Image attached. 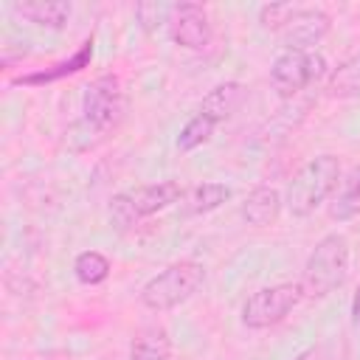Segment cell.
I'll use <instances>...</instances> for the list:
<instances>
[{
	"mask_svg": "<svg viewBox=\"0 0 360 360\" xmlns=\"http://www.w3.org/2000/svg\"><path fill=\"white\" fill-rule=\"evenodd\" d=\"M340 180V160L335 155H318L307 160L290 180L284 191V205L292 217L315 214L338 188Z\"/></svg>",
	"mask_w": 360,
	"mask_h": 360,
	"instance_id": "6da1fadb",
	"label": "cell"
},
{
	"mask_svg": "<svg viewBox=\"0 0 360 360\" xmlns=\"http://www.w3.org/2000/svg\"><path fill=\"white\" fill-rule=\"evenodd\" d=\"M349 267H352L349 239L343 233L321 236L318 245L312 248V253L307 256V264H304V276H301L304 295L323 298V295L335 292L338 287L346 284Z\"/></svg>",
	"mask_w": 360,
	"mask_h": 360,
	"instance_id": "7a4b0ae2",
	"label": "cell"
},
{
	"mask_svg": "<svg viewBox=\"0 0 360 360\" xmlns=\"http://www.w3.org/2000/svg\"><path fill=\"white\" fill-rule=\"evenodd\" d=\"M205 284V267L194 259H180L163 267L141 287V304L152 312H166L186 304Z\"/></svg>",
	"mask_w": 360,
	"mask_h": 360,
	"instance_id": "3957f363",
	"label": "cell"
},
{
	"mask_svg": "<svg viewBox=\"0 0 360 360\" xmlns=\"http://www.w3.org/2000/svg\"><path fill=\"white\" fill-rule=\"evenodd\" d=\"M301 298H304L301 281H281L262 287L250 292L248 301L242 304V323L248 329H270L281 323L301 304Z\"/></svg>",
	"mask_w": 360,
	"mask_h": 360,
	"instance_id": "277c9868",
	"label": "cell"
},
{
	"mask_svg": "<svg viewBox=\"0 0 360 360\" xmlns=\"http://www.w3.org/2000/svg\"><path fill=\"white\" fill-rule=\"evenodd\" d=\"M124 110H127V98L118 76L110 73L98 76L82 93V121L98 135L115 129L124 118Z\"/></svg>",
	"mask_w": 360,
	"mask_h": 360,
	"instance_id": "5b68a950",
	"label": "cell"
},
{
	"mask_svg": "<svg viewBox=\"0 0 360 360\" xmlns=\"http://www.w3.org/2000/svg\"><path fill=\"white\" fill-rule=\"evenodd\" d=\"M326 73V59L309 51H281L270 65V84L278 98H292Z\"/></svg>",
	"mask_w": 360,
	"mask_h": 360,
	"instance_id": "8992f818",
	"label": "cell"
},
{
	"mask_svg": "<svg viewBox=\"0 0 360 360\" xmlns=\"http://www.w3.org/2000/svg\"><path fill=\"white\" fill-rule=\"evenodd\" d=\"M329 28H332V17L323 8L292 6L290 17L276 31V37L281 39L284 51H309L329 34Z\"/></svg>",
	"mask_w": 360,
	"mask_h": 360,
	"instance_id": "52a82bcc",
	"label": "cell"
},
{
	"mask_svg": "<svg viewBox=\"0 0 360 360\" xmlns=\"http://www.w3.org/2000/svg\"><path fill=\"white\" fill-rule=\"evenodd\" d=\"M169 39L188 51H205L214 39V28L208 20V11L200 3H174L169 22H166Z\"/></svg>",
	"mask_w": 360,
	"mask_h": 360,
	"instance_id": "ba28073f",
	"label": "cell"
},
{
	"mask_svg": "<svg viewBox=\"0 0 360 360\" xmlns=\"http://www.w3.org/2000/svg\"><path fill=\"white\" fill-rule=\"evenodd\" d=\"M124 197L132 205L135 217L143 219V217H152V214L180 202L186 197V188L177 180H158V183H146V186L129 188V191H124Z\"/></svg>",
	"mask_w": 360,
	"mask_h": 360,
	"instance_id": "9c48e42d",
	"label": "cell"
},
{
	"mask_svg": "<svg viewBox=\"0 0 360 360\" xmlns=\"http://www.w3.org/2000/svg\"><path fill=\"white\" fill-rule=\"evenodd\" d=\"M281 205H284V194L273 186H256L239 205V214L248 225L253 228H267L278 219L281 214Z\"/></svg>",
	"mask_w": 360,
	"mask_h": 360,
	"instance_id": "30bf717a",
	"label": "cell"
},
{
	"mask_svg": "<svg viewBox=\"0 0 360 360\" xmlns=\"http://www.w3.org/2000/svg\"><path fill=\"white\" fill-rule=\"evenodd\" d=\"M11 11L39 28L59 31L68 25L73 8L68 0H17V3H11Z\"/></svg>",
	"mask_w": 360,
	"mask_h": 360,
	"instance_id": "8fae6325",
	"label": "cell"
},
{
	"mask_svg": "<svg viewBox=\"0 0 360 360\" xmlns=\"http://www.w3.org/2000/svg\"><path fill=\"white\" fill-rule=\"evenodd\" d=\"M242 98H245V87H242L239 82H222V84L211 87V90L202 96L197 112L205 115V118H211L214 124H219V121L231 118V115L239 110Z\"/></svg>",
	"mask_w": 360,
	"mask_h": 360,
	"instance_id": "7c38bea8",
	"label": "cell"
},
{
	"mask_svg": "<svg viewBox=\"0 0 360 360\" xmlns=\"http://www.w3.org/2000/svg\"><path fill=\"white\" fill-rule=\"evenodd\" d=\"M172 338L163 326H146L129 340V360H169Z\"/></svg>",
	"mask_w": 360,
	"mask_h": 360,
	"instance_id": "4fadbf2b",
	"label": "cell"
},
{
	"mask_svg": "<svg viewBox=\"0 0 360 360\" xmlns=\"http://www.w3.org/2000/svg\"><path fill=\"white\" fill-rule=\"evenodd\" d=\"M360 214V163L346 174L340 188H335V197L329 202V217L335 222L354 219Z\"/></svg>",
	"mask_w": 360,
	"mask_h": 360,
	"instance_id": "5bb4252c",
	"label": "cell"
},
{
	"mask_svg": "<svg viewBox=\"0 0 360 360\" xmlns=\"http://www.w3.org/2000/svg\"><path fill=\"white\" fill-rule=\"evenodd\" d=\"M228 200H231V188L225 183H200L183 197L188 214H211Z\"/></svg>",
	"mask_w": 360,
	"mask_h": 360,
	"instance_id": "9a60e30c",
	"label": "cell"
},
{
	"mask_svg": "<svg viewBox=\"0 0 360 360\" xmlns=\"http://www.w3.org/2000/svg\"><path fill=\"white\" fill-rule=\"evenodd\" d=\"M326 93L335 98H352L360 96V53L349 56L346 62H340L329 79H326Z\"/></svg>",
	"mask_w": 360,
	"mask_h": 360,
	"instance_id": "2e32d148",
	"label": "cell"
},
{
	"mask_svg": "<svg viewBox=\"0 0 360 360\" xmlns=\"http://www.w3.org/2000/svg\"><path fill=\"white\" fill-rule=\"evenodd\" d=\"M73 276L79 284H87V287H96L101 281H107L110 276V259L98 250H82L76 259H73Z\"/></svg>",
	"mask_w": 360,
	"mask_h": 360,
	"instance_id": "e0dca14e",
	"label": "cell"
},
{
	"mask_svg": "<svg viewBox=\"0 0 360 360\" xmlns=\"http://www.w3.org/2000/svg\"><path fill=\"white\" fill-rule=\"evenodd\" d=\"M93 59V42H84L68 62H59L53 70H45V73H31V76H20L17 79V84H42V82H53V79H59V76H65V73H76V70H82L87 62Z\"/></svg>",
	"mask_w": 360,
	"mask_h": 360,
	"instance_id": "ac0fdd59",
	"label": "cell"
},
{
	"mask_svg": "<svg viewBox=\"0 0 360 360\" xmlns=\"http://www.w3.org/2000/svg\"><path fill=\"white\" fill-rule=\"evenodd\" d=\"M214 127H217V124H214L211 118L194 112V115L180 127V132H177V149H180V152H194L197 146L208 143L211 135H214Z\"/></svg>",
	"mask_w": 360,
	"mask_h": 360,
	"instance_id": "d6986e66",
	"label": "cell"
},
{
	"mask_svg": "<svg viewBox=\"0 0 360 360\" xmlns=\"http://www.w3.org/2000/svg\"><path fill=\"white\" fill-rule=\"evenodd\" d=\"M107 214H110V222L118 228V231H129V228H135L141 219L135 217V211H132V205L127 202V197H124V191H118V194H112L110 197V205H107Z\"/></svg>",
	"mask_w": 360,
	"mask_h": 360,
	"instance_id": "ffe728a7",
	"label": "cell"
},
{
	"mask_svg": "<svg viewBox=\"0 0 360 360\" xmlns=\"http://www.w3.org/2000/svg\"><path fill=\"white\" fill-rule=\"evenodd\" d=\"M135 14H138L141 25H143L146 31H152V28H158V25H166V22H169L172 6H166V3H138Z\"/></svg>",
	"mask_w": 360,
	"mask_h": 360,
	"instance_id": "44dd1931",
	"label": "cell"
},
{
	"mask_svg": "<svg viewBox=\"0 0 360 360\" xmlns=\"http://www.w3.org/2000/svg\"><path fill=\"white\" fill-rule=\"evenodd\" d=\"M292 6H295V3H267V6L259 8V22L276 34V31L284 25V20L290 17Z\"/></svg>",
	"mask_w": 360,
	"mask_h": 360,
	"instance_id": "7402d4cb",
	"label": "cell"
},
{
	"mask_svg": "<svg viewBox=\"0 0 360 360\" xmlns=\"http://www.w3.org/2000/svg\"><path fill=\"white\" fill-rule=\"evenodd\" d=\"M349 315H352V323L360 329V287H357L354 295H352V309H349Z\"/></svg>",
	"mask_w": 360,
	"mask_h": 360,
	"instance_id": "603a6c76",
	"label": "cell"
},
{
	"mask_svg": "<svg viewBox=\"0 0 360 360\" xmlns=\"http://www.w3.org/2000/svg\"><path fill=\"white\" fill-rule=\"evenodd\" d=\"M295 360H321V352L312 346V349H304L301 354H295Z\"/></svg>",
	"mask_w": 360,
	"mask_h": 360,
	"instance_id": "cb8c5ba5",
	"label": "cell"
}]
</instances>
